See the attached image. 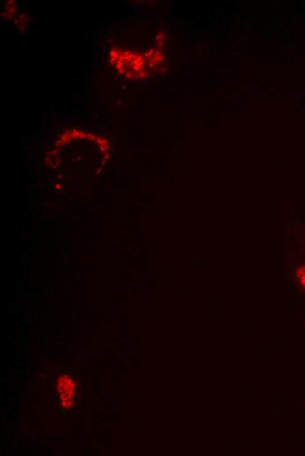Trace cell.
Masks as SVG:
<instances>
[{"label":"cell","instance_id":"1","mask_svg":"<svg viewBox=\"0 0 305 456\" xmlns=\"http://www.w3.org/2000/svg\"><path fill=\"white\" fill-rule=\"evenodd\" d=\"M73 382L71 379L67 377V375L60 379L58 382V391L61 395V398L64 401H69L74 394Z\"/></svg>","mask_w":305,"mask_h":456}]
</instances>
